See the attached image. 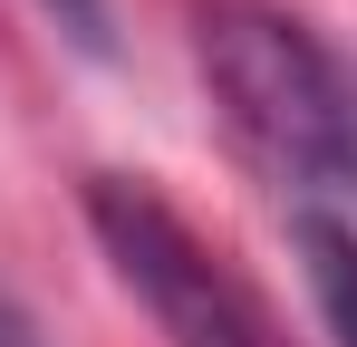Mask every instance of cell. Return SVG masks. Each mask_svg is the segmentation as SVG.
Instances as JSON below:
<instances>
[{"instance_id": "1", "label": "cell", "mask_w": 357, "mask_h": 347, "mask_svg": "<svg viewBox=\"0 0 357 347\" xmlns=\"http://www.w3.org/2000/svg\"><path fill=\"white\" fill-rule=\"evenodd\" d=\"M193 68L261 174H280L299 203H357V77L309 20L213 0L193 10Z\"/></svg>"}, {"instance_id": "2", "label": "cell", "mask_w": 357, "mask_h": 347, "mask_svg": "<svg viewBox=\"0 0 357 347\" xmlns=\"http://www.w3.org/2000/svg\"><path fill=\"white\" fill-rule=\"evenodd\" d=\"M87 231H97V251L116 261V280L135 289V309L174 347H280L271 309H261V299L222 270V251L183 222L174 203H155L145 183L97 174V183H87Z\"/></svg>"}, {"instance_id": "3", "label": "cell", "mask_w": 357, "mask_h": 347, "mask_svg": "<svg viewBox=\"0 0 357 347\" xmlns=\"http://www.w3.org/2000/svg\"><path fill=\"white\" fill-rule=\"evenodd\" d=\"M290 241H299V270H309V299H319L328 338L357 347V231L328 203H290Z\"/></svg>"}, {"instance_id": "4", "label": "cell", "mask_w": 357, "mask_h": 347, "mask_svg": "<svg viewBox=\"0 0 357 347\" xmlns=\"http://www.w3.org/2000/svg\"><path fill=\"white\" fill-rule=\"evenodd\" d=\"M68 29H77V49H107V0H49Z\"/></svg>"}]
</instances>
